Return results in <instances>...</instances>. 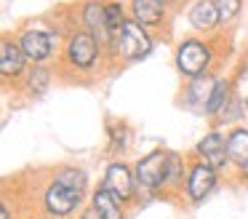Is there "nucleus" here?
<instances>
[{
    "label": "nucleus",
    "mask_w": 248,
    "mask_h": 219,
    "mask_svg": "<svg viewBox=\"0 0 248 219\" xmlns=\"http://www.w3.org/2000/svg\"><path fill=\"white\" fill-rule=\"evenodd\" d=\"M86 187H88V176L86 171L80 168H59L51 179L48 190L43 195V208L48 211V217H70V214L78 211V206L83 203V195H86Z\"/></svg>",
    "instance_id": "1"
},
{
    "label": "nucleus",
    "mask_w": 248,
    "mask_h": 219,
    "mask_svg": "<svg viewBox=\"0 0 248 219\" xmlns=\"http://www.w3.org/2000/svg\"><path fill=\"white\" fill-rule=\"evenodd\" d=\"M112 51L118 59H123V62H139V59L150 56L152 51V37L150 32L144 30L141 24H136L134 19H128L123 27H120V32L112 37Z\"/></svg>",
    "instance_id": "2"
},
{
    "label": "nucleus",
    "mask_w": 248,
    "mask_h": 219,
    "mask_svg": "<svg viewBox=\"0 0 248 219\" xmlns=\"http://www.w3.org/2000/svg\"><path fill=\"white\" fill-rule=\"evenodd\" d=\"M166 171H168V150H152L136 160V185L141 192H166Z\"/></svg>",
    "instance_id": "3"
},
{
    "label": "nucleus",
    "mask_w": 248,
    "mask_h": 219,
    "mask_svg": "<svg viewBox=\"0 0 248 219\" xmlns=\"http://www.w3.org/2000/svg\"><path fill=\"white\" fill-rule=\"evenodd\" d=\"M173 59H176L179 72L187 80H195V78H200V75H205V69L211 67V62H214V48L203 40L189 37V40H182L176 46V56Z\"/></svg>",
    "instance_id": "4"
},
{
    "label": "nucleus",
    "mask_w": 248,
    "mask_h": 219,
    "mask_svg": "<svg viewBox=\"0 0 248 219\" xmlns=\"http://www.w3.org/2000/svg\"><path fill=\"white\" fill-rule=\"evenodd\" d=\"M99 53H102V48H99V37L93 32H72L64 48L67 64H72L75 69H91Z\"/></svg>",
    "instance_id": "5"
},
{
    "label": "nucleus",
    "mask_w": 248,
    "mask_h": 219,
    "mask_svg": "<svg viewBox=\"0 0 248 219\" xmlns=\"http://www.w3.org/2000/svg\"><path fill=\"white\" fill-rule=\"evenodd\" d=\"M54 46H56V35L48 30H40V27H30L22 32L19 37V48L24 51V56L32 64H43L54 56Z\"/></svg>",
    "instance_id": "6"
},
{
    "label": "nucleus",
    "mask_w": 248,
    "mask_h": 219,
    "mask_svg": "<svg viewBox=\"0 0 248 219\" xmlns=\"http://www.w3.org/2000/svg\"><path fill=\"white\" fill-rule=\"evenodd\" d=\"M216 185H219V171L211 168L203 160H195L189 166V176H187V185H184V192H187V198L192 203H200L216 190Z\"/></svg>",
    "instance_id": "7"
},
{
    "label": "nucleus",
    "mask_w": 248,
    "mask_h": 219,
    "mask_svg": "<svg viewBox=\"0 0 248 219\" xmlns=\"http://www.w3.org/2000/svg\"><path fill=\"white\" fill-rule=\"evenodd\" d=\"M195 155H198V160L208 163L211 168H216V171H227L232 166L230 152H227V136H221L219 131L205 134V136L195 144Z\"/></svg>",
    "instance_id": "8"
},
{
    "label": "nucleus",
    "mask_w": 248,
    "mask_h": 219,
    "mask_svg": "<svg viewBox=\"0 0 248 219\" xmlns=\"http://www.w3.org/2000/svg\"><path fill=\"white\" fill-rule=\"evenodd\" d=\"M112 195H118L123 203H131L136 198V190H139V185H136V174H131V168L125 163H120V160H115V163L107 166V171H104V185Z\"/></svg>",
    "instance_id": "9"
},
{
    "label": "nucleus",
    "mask_w": 248,
    "mask_h": 219,
    "mask_svg": "<svg viewBox=\"0 0 248 219\" xmlns=\"http://www.w3.org/2000/svg\"><path fill=\"white\" fill-rule=\"evenodd\" d=\"M80 16H83V24H86L99 40H104V43L112 40V37H109V30H107V3H102V0H86V3L80 5Z\"/></svg>",
    "instance_id": "10"
},
{
    "label": "nucleus",
    "mask_w": 248,
    "mask_h": 219,
    "mask_svg": "<svg viewBox=\"0 0 248 219\" xmlns=\"http://www.w3.org/2000/svg\"><path fill=\"white\" fill-rule=\"evenodd\" d=\"M216 80L214 75H200V78L189 80L187 91H184V101H187L189 110H198V112H205V107H208L211 101V94H214L216 88Z\"/></svg>",
    "instance_id": "11"
},
{
    "label": "nucleus",
    "mask_w": 248,
    "mask_h": 219,
    "mask_svg": "<svg viewBox=\"0 0 248 219\" xmlns=\"http://www.w3.org/2000/svg\"><path fill=\"white\" fill-rule=\"evenodd\" d=\"M131 16L141 27H160L166 21V3L163 0H131Z\"/></svg>",
    "instance_id": "12"
},
{
    "label": "nucleus",
    "mask_w": 248,
    "mask_h": 219,
    "mask_svg": "<svg viewBox=\"0 0 248 219\" xmlns=\"http://www.w3.org/2000/svg\"><path fill=\"white\" fill-rule=\"evenodd\" d=\"M91 208L96 211L99 219H125L123 201H120L118 195H112L107 187H99V190H93V195H91Z\"/></svg>",
    "instance_id": "13"
},
{
    "label": "nucleus",
    "mask_w": 248,
    "mask_h": 219,
    "mask_svg": "<svg viewBox=\"0 0 248 219\" xmlns=\"http://www.w3.org/2000/svg\"><path fill=\"white\" fill-rule=\"evenodd\" d=\"M24 51L19 48V43H11V40H3L0 46V72L6 80H16L19 75L24 72Z\"/></svg>",
    "instance_id": "14"
},
{
    "label": "nucleus",
    "mask_w": 248,
    "mask_h": 219,
    "mask_svg": "<svg viewBox=\"0 0 248 219\" xmlns=\"http://www.w3.org/2000/svg\"><path fill=\"white\" fill-rule=\"evenodd\" d=\"M219 21H221V16H219V8H216L214 0H198V3H192V8H189V24L195 30L211 32Z\"/></svg>",
    "instance_id": "15"
},
{
    "label": "nucleus",
    "mask_w": 248,
    "mask_h": 219,
    "mask_svg": "<svg viewBox=\"0 0 248 219\" xmlns=\"http://www.w3.org/2000/svg\"><path fill=\"white\" fill-rule=\"evenodd\" d=\"M227 152H230L232 166L237 168L248 166V128H232L227 134Z\"/></svg>",
    "instance_id": "16"
},
{
    "label": "nucleus",
    "mask_w": 248,
    "mask_h": 219,
    "mask_svg": "<svg viewBox=\"0 0 248 219\" xmlns=\"http://www.w3.org/2000/svg\"><path fill=\"white\" fill-rule=\"evenodd\" d=\"M189 168L179 152H168V171H166V190H179L187 185Z\"/></svg>",
    "instance_id": "17"
},
{
    "label": "nucleus",
    "mask_w": 248,
    "mask_h": 219,
    "mask_svg": "<svg viewBox=\"0 0 248 219\" xmlns=\"http://www.w3.org/2000/svg\"><path fill=\"white\" fill-rule=\"evenodd\" d=\"M232 96V80H227V78H219L216 80V88H214V94H211V101H208V107H205V115H219V110L227 104V99Z\"/></svg>",
    "instance_id": "18"
},
{
    "label": "nucleus",
    "mask_w": 248,
    "mask_h": 219,
    "mask_svg": "<svg viewBox=\"0 0 248 219\" xmlns=\"http://www.w3.org/2000/svg\"><path fill=\"white\" fill-rule=\"evenodd\" d=\"M48 83H51V72L43 67V64H35V67L27 72V91H30L32 96H40V94H46V88H48Z\"/></svg>",
    "instance_id": "19"
},
{
    "label": "nucleus",
    "mask_w": 248,
    "mask_h": 219,
    "mask_svg": "<svg viewBox=\"0 0 248 219\" xmlns=\"http://www.w3.org/2000/svg\"><path fill=\"white\" fill-rule=\"evenodd\" d=\"M125 14H123V5L120 3H107V30H109V37H115L120 32V27L125 24ZM112 43V40H109Z\"/></svg>",
    "instance_id": "20"
},
{
    "label": "nucleus",
    "mask_w": 248,
    "mask_h": 219,
    "mask_svg": "<svg viewBox=\"0 0 248 219\" xmlns=\"http://www.w3.org/2000/svg\"><path fill=\"white\" fill-rule=\"evenodd\" d=\"M214 3H216V8H219L221 21H230V19H235V16H237L243 0H214Z\"/></svg>",
    "instance_id": "21"
},
{
    "label": "nucleus",
    "mask_w": 248,
    "mask_h": 219,
    "mask_svg": "<svg viewBox=\"0 0 248 219\" xmlns=\"http://www.w3.org/2000/svg\"><path fill=\"white\" fill-rule=\"evenodd\" d=\"M80 219H99V217H96V211H93V208H86Z\"/></svg>",
    "instance_id": "22"
},
{
    "label": "nucleus",
    "mask_w": 248,
    "mask_h": 219,
    "mask_svg": "<svg viewBox=\"0 0 248 219\" xmlns=\"http://www.w3.org/2000/svg\"><path fill=\"white\" fill-rule=\"evenodd\" d=\"M0 219H11V214H8V206H6V203L0 206Z\"/></svg>",
    "instance_id": "23"
},
{
    "label": "nucleus",
    "mask_w": 248,
    "mask_h": 219,
    "mask_svg": "<svg viewBox=\"0 0 248 219\" xmlns=\"http://www.w3.org/2000/svg\"><path fill=\"white\" fill-rule=\"evenodd\" d=\"M163 3H176V0H163Z\"/></svg>",
    "instance_id": "24"
},
{
    "label": "nucleus",
    "mask_w": 248,
    "mask_h": 219,
    "mask_svg": "<svg viewBox=\"0 0 248 219\" xmlns=\"http://www.w3.org/2000/svg\"><path fill=\"white\" fill-rule=\"evenodd\" d=\"M43 219H56V217H43Z\"/></svg>",
    "instance_id": "25"
}]
</instances>
